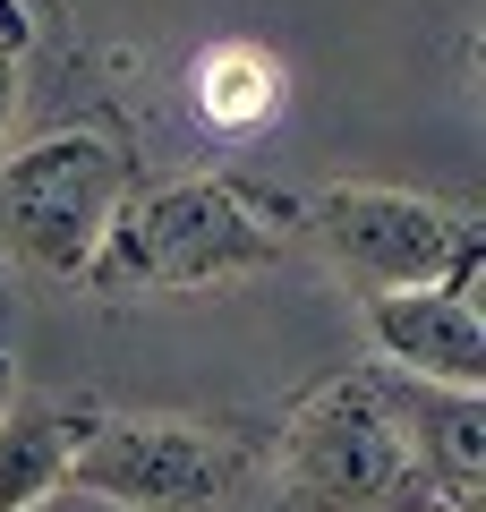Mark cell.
<instances>
[{
  "mask_svg": "<svg viewBox=\"0 0 486 512\" xmlns=\"http://www.w3.org/2000/svg\"><path fill=\"white\" fill-rule=\"evenodd\" d=\"M273 103H282V69L256 43H214L197 60V111L214 128H265Z\"/></svg>",
  "mask_w": 486,
  "mask_h": 512,
  "instance_id": "8",
  "label": "cell"
},
{
  "mask_svg": "<svg viewBox=\"0 0 486 512\" xmlns=\"http://www.w3.org/2000/svg\"><path fill=\"white\" fill-rule=\"evenodd\" d=\"M18 402V359H9V350H0V410Z\"/></svg>",
  "mask_w": 486,
  "mask_h": 512,
  "instance_id": "10",
  "label": "cell"
},
{
  "mask_svg": "<svg viewBox=\"0 0 486 512\" xmlns=\"http://www.w3.org/2000/svg\"><path fill=\"white\" fill-rule=\"evenodd\" d=\"M299 231L316 239L367 299L376 291H461L478 282V222L461 205H435L418 188H376V180H342L324 188L316 205L299 214Z\"/></svg>",
  "mask_w": 486,
  "mask_h": 512,
  "instance_id": "4",
  "label": "cell"
},
{
  "mask_svg": "<svg viewBox=\"0 0 486 512\" xmlns=\"http://www.w3.org/2000/svg\"><path fill=\"white\" fill-rule=\"evenodd\" d=\"M290 214L282 197L231 180V171H188V180L128 188L111 214L103 248L86 265L94 299H145V291H214V282H248L265 265H282Z\"/></svg>",
  "mask_w": 486,
  "mask_h": 512,
  "instance_id": "1",
  "label": "cell"
},
{
  "mask_svg": "<svg viewBox=\"0 0 486 512\" xmlns=\"http://www.w3.org/2000/svg\"><path fill=\"white\" fill-rule=\"evenodd\" d=\"M282 512H444L376 376H333L282 427Z\"/></svg>",
  "mask_w": 486,
  "mask_h": 512,
  "instance_id": "2",
  "label": "cell"
},
{
  "mask_svg": "<svg viewBox=\"0 0 486 512\" xmlns=\"http://www.w3.org/2000/svg\"><path fill=\"white\" fill-rule=\"evenodd\" d=\"M26 9L18 0H0V146H9V128H18V103H26Z\"/></svg>",
  "mask_w": 486,
  "mask_h": 512,
  "instance_id": "9",
  "label": "cell"
},
{
  "mask_svg": "<svg viewBox=\"0 0 486 512\" xmlns=\"http://www.w3.org/2000/svg\"><path fill=\"white\" fill-rule=\"evenodd\" d=\"M367 342H376L384 376L486 393V325H478V299L461 291H376L367 299Z\"/></svg>",
  "mask_w": 486,
  "mask_h": 512,
  "instance_id": "6",
  "label": "cell"
},
{
  "mask_svg": "<svg viewBox=\"0 0 486 512\" xmlns=\"http://www.w3.org/2000/svg\"><path fill=\"white\" fill-rule=\"evenodd\" d=\"M94 410L52 402V393H18L0 410V512H35L69 487V461L86 444Z\"/></svg>",
  "mask_w": 486,
  "mask_h": 512,
  "instance_id": "7",
  "label": "cell"
},
{
  "mask_svg": "<svg viewBox=\"0 0 486 512\" xmlns=\"http://www.w3.org/2000/svg\"><path fill=\"white\" fill-rule=\"evenodd\" d=\"M128 188L137 180L111 128H52L18 146L0 163V256L35 282H86Z\"/></svg>",
  "mask_w": 486,
  "mask_h": 512,
  "instance_id": "3",
  "label": "cell"
},
{
  "mask_svg": "<svg viewBox=\"0 0 486 512\" xmlns=\"http://www.w3.org/2000/svg\"><path fill=\"white\" fill-rule=\"evenodd\" d=\"M248 478V453L197 419H111L94 410L69 461V487L111 512H222Z\"/></svg>",
  "mask_w": 486,
  "mask_h": 512,
  "instance_id": "5",
  "label": "cell"
}]
</instances>
